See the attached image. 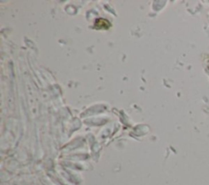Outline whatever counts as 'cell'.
Here are the masks:
<instances>
[{
  "label": "cell",
  "instance_id": "6da1fadb",
  "mask_svg": "<svg viewBox=\"0 0 209 185\" xmlns=\"http://www.w3.org/2000/svg\"><path fill=\"white\" fill-rule=\"evenodd\" d=\"M95 25H96V28L98 29H107L110 27V23L109 21H106V20H104V21L103 23H101V21L100 20H96V24H95Z\"/></svg>",
  "mask_w": 209,
  "mask_h": 185
}]
</instances>
